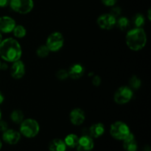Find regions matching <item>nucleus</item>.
Instances as JSON below:
<instances>
[{
    "label": "nucleus",
    "instance_id": "nucleus-10",
    "mask_svg": "<svg viewBox=\"0 0 151 151\" xmlns=\"http://www.w3.org/2000/svg\"><path fill=\"white\" fill-rule=\"evenodd\" d=\"M25 74V66L20 60L13 62L10 67V75L14 79H21Z\"/></svg>",
    "mask_w": 151,
    "mask_h": 151
},
{
    "label": "nucleus",
    "instance_id": "nucleus-16",
    "mask_svg": "<svg viewBox=\"0 0 151 151\" xmlns=\"http://www.w3.org/2000/svg\"><path fill=\"white\" fill-rule=\"evenodd\" d=\"M105 132V126L102 123H95L91 125L88 130L89 136L94 138H99Z\"/></svg>",
    "mask_w": 151,
    "mask_h": 151
},
{
    "label": "nucleus",
    "instance_id": "nucleus-3",
    "mask_svg": "<svg viewBox=\"0 0 151 151\" xmlns=\"http://www.w3.org/2000/svg\"><path fill=\"white\" fill-rule=\"evenodd\" d=\"M40 131L39 124L33 119H24L20 125V133L27 138L36 137Z\"/></svg>",
    "mask_w": 151,
    "mask_h": 151
},
{
    "label": "nucleus",
    "instance_id": "nucleus-24",
    "mask_svg": "<svg viewBox=\"0 0 151 151\" xmlns=\"http://www.w3.org/2000/svg\"><path fill=\"white\" fill-rule=\"evenodd\" d=\"M50 50L48 49V47L45 45H41L36 50V54L37 56L41 58H44L47 57L50 54Z\"/></svg>",
    "mask_w": 151,
    "mask_h": 151
},
{
    "label": "nucleus",
    "instance_id": "nucleus-33",
    "mask_svg": "<svg viewBox=\"0 0 151 151\" xmlns=\"http://www.w3.org/2000/svg\"><path fill=\"white\" fill-rule=\"evenodd\" d=\"M2 41V35H1V32H0V43Z\"/></svg>",
    "mask_w": 151,
    "mask_h": 151
},
{
    "label": "nucleus",
    "instance_id": "nucleus-12",
    "mask_svg": "<svg viewBox=\"0 0 151 151\" xmlns=\"http://www.w3.org/2000/svg\"><path fill=\"white\" fill-rule=\"evenodd\" d=\"M86 119L85 112L81 109H73L69 114V119L74 125H81L84 122Z\"/></svg>",
    "mask_w": 151,
    "mask_h": 151
},
{
    "label": "nucleus",
    "instance_id": "nucleus-20",
    "mask_svg": "<svg viewBox=\"0 0 151 151\" xmlns=\"http://www.w3.org/2000/svg\"><path fill=\"white\" fill-rule=\"evenodd\" d=\"M24 113L20 110H14L10 114V119L14 123L21 124L24 120Z\"/></svg>",
    "mask_w": 151,
    "mask_h": 151
},
{
    "label": "nucleus",
    "instance_id": "nucleus-17",
    "mask_svg": "<svg viewBox=\"0 0 151 151\" xmlns=\"http://www.w3.org/2000/svg\"><path fill=\"white\" fill-rule=\"evenodd\" d=\"M49 149L50 151H66V145L64 141L60 139H55L50 143Z\"/></svg>",
    "mask_w": 151,
    "mask_h": 151
},
{
    "label": "nucleus",
    "instance_id": "nucleus-18",
    "mask_svg": "<svg viewBox=\"0 0 151 151\" xmlns=\"http://www.w3.org/2000/svg\"><path fill=\"white\" fill-rule=\"evenodd\" d=\"M78 139H79V138H78V136L75 135V134H71L65 137L64 142L66 144V147H69L70 148H74V147H77Z\"/></svg>",
    "mask_w": 151,
    "mask_h": 151
},
{
    "label": "nucleus",
    "instance_id": "nucleus-28",
    "mask_svg": "<svg viewBox=\"0 0 151 151\" xmlns=\"http://www.w3.org/2000/svg\"><path fill=\"white\" fill-rule=\"evenodd\" d=\"M101 78L99 75H94L92 78V83L94 86H99L101 84Z\"/></svg>",
    "mask_w": 151,
    "mask_h": 151
},
{
    "label": "nucleus",
    "instance_id": "nucleus-4",
    "mask_svg": "<svg viewBox=\"0 0 151 151\" xmlns=\"http://www.w3.org/2000/svg\"><path fill=\"white\" fill-rule=\"evenodd\" d=\"M110 134L113 138L117 140H123L131 134L129 127L122 121L114 122L110 128Z\"/></svg>",
    "mask_w": 151,
    "mask_h": 151
},
{
    "label": "nucleus",
    "instance_id": "nucleus-8",
    "mask_svg": "<svg viewBox=\"0 0 151 151\" xmlns=\"http://www.w3.org/2000/svg\"><path fill=\"white\" fill-rule=\"evenodd\" d=\"M116 19L110 13L103 14L97 19V24L101 29L109 30L116 26Z\"/></svg>",
    "mask_w": 151,
    "mask_h": 151
},
{
    "label": "nucleus",
    "instance_id": "nucleus-6",
    "mask_svg": "<svg viewBox=\"0 0 151 151\" xmlns=\"http://www.w3.org/2000/svg\"><path fill=\"white\" fill-rule=\"evenodd\" d=\"M134 93L133 90L129 86H123L118 88L114 95V100L119 105L126 104L132 99Z\"/></svg>",
    "mask_w": 151,
    "mask_h": 151
},
{
    "label": "nucleus",
    "instance_id": "nucleus-15",
    "mask_svg": "<svg viewBox=\"0 0 151 151\" xmlns=\"http://www.w3.org/2000/svg\"><path fill=\"white\" fill-rule=\"evenodd\" d=\"M123 147L125 151H137V142L133 134H130L125 139H123Z\"/></svg>",
    "mask_w": 151,
    "mask_h": 151
},
{
    "label": "nucleus",
    "instance_id": "nucleus-14",
    "mask_svg": "<svg viewBox=\"0 0 151 151\" xmlns=\"http://www.w3.org/2000/svg\"><path fill=\"white\" fill-rule=\"evenodd\" d=\"M68 72L69 77H70L72 79L78 80L83 76L85 73V68L81 63H75L71 66Z\"/></svg>",
    "mask_w": 151,
    "mask_h": 151
},
{
    "label": "nucleus",
    "instance_id": "nucleus-34",
    "mask_svg": "<svg viewBox=\"0 0 151 151\" xmlns=\"http://www.w3.org/2000/svg\"><path fill=\"white\" fill-rule=\"evenodd\" d=\"M1 146H2V144H1V140H0V150H1Z\"/></svg>",
    "mask_w": 151,
    "mask_h": 151
},
{
    "label": "nucleus",
    "instance_id": "nucleus-21",
    "mask_svg": "<svg viewBox=\"0 0 151 151\" xmlns=\"http://www.w3.org/2000/svg\"><path fill=\"white\" fill-rule=\"evenodd\" d=\"M132 22L135 28H142L143 26L145 25V16L142 14H141V13H137L133 17Z\"/></svg>",
    "mask_w": 151,
    "mask_h": 151
},
{
    "label": "nucleus",
    "instance_id": "nucleus-9",
    "mask_svg": "<svg viewBox=\"0 0 151 151\" xmlns=\"http://www.w3.org/2000/svg\"><path fill=\"white\" fill-rule=\"evenodd\" d=\"M94 145L92 138L88 135H83L78 139L76 147L78 151H91L94 148Z\"/></svg>",
    "mask_w": 151,
    "mask_h": 151
},
{
    "label": "nucleus",
    "instance_id": "nucleus-32",
    "mask_svg": "<svg viewBox=\"0 0 151 151\" xmlns=\"http://www.w3.org/2000/svg\"><path fill=\"white\" fill-rule=\"evenodd\" d=\"M147 17H148L149 21H150L151 18H150V9H149L148 12H147Z\"/></svg>",
    "mask_w": 151,
    "mask_h": 151
},
{
    "label": "nucleus",
    "instance_id": "nucleus-2",
    "mask_svg": "<svg viewBox=\"0 0 151 151\" xmlns=\"http://www.w3.org/2000/svg\"><path fill=\"white\" fill-rule=\"evenodd\" d=\"M147 39V34L142 28H134L128 32L125 43L130 50L139 51L146 46Z\"/></svg>",
    "mask_w": 151,
    "mask_h": 151
},
{
    "label": "nucleus",
    "instance_id": "nucleus-7",
    "mask_svg": "<svg viewBox=\"0 0 151 151\" xmlns=\"http://www.w3.org/2000/svg\"><path fill=\"white\" fill-rule=\"evenodd\" d=\"M64 44V38L59 32H54L47 38L46 46L50 52H58L63 47Z\"/></svg>",
    "mask_w": 151,
    "mask_h": 151
},
{
    "label": "nucleus",
    "instance_id": "nucleus-26",
    "mask_svg": "<svg viewBox=\"0 0 151 151\" xmlns=\"http://www.w3.org/2000/svg\"><path fill=\"white\" fill-rule=\"evenodd\" d=\"M121 13H122V10L119 7H117V6H113L112 9L111 10L110 14H111L114 17H115L116 19L117 17L120 16Z\"/></svg>",
    "mask_w": 151,
    "mask_h": 151
},
{
    "label": "nucleus",
    "instance_id": "nucleus-22",
    "mask_svg": "<svg viewBox=\"0 0 151 151\" xmlns=\"http://www.w3.org/2000/svg\"><path fill=\"white\" fill-rule=\"evenodd\" d=\"M13 35L18 38H22L26 35L27 30L22 25H16L13 30Z\"/></svg>",
    "mask_w": 151,
    "mask_h": 151
},
{
    "label": "nucleus",
    "instance_id": "nucleus-35",
    "mask_svg": "<svg viewBox=\"0 0 151 151\" xmlns=\"http://www.w3.org/2000/svg\"><path fill=\"white\" fill-rule=\"evenodd\" d=\"M1 110H0V120H1Z\"/></svg>",
    "mask_w": 151,
    "mask_h": 151
},
{
    "label": "nucleus",
    "instance_id": "nucleus-27",
    "mask_svg": "<svg viewBox=\"0 0 151 151\" xmlns=\"http://www.w3.org/2000/svg\"><path fill=\"white\" fill-rule=\"evenodd\" d=\"M102 3L107 7H113L116 4L118 0H101Z\"/></svg>",
    "mask_w": 151,
    "mask_h": 151
},
{
    "label": "nucleus",
    "instance_id": "nucleus-30",
    "mask_svg": "<svg viewBox=\"0 0 151 151\" xmlns=\"http://www.w3.org/2000/svg\"><path fill=\"white\" fill-rule=\"evenodd\" d=\"M10 0H0V7H5L9 5Z\"/></svg>",
    "mask_w": 151,
    "mask_h": 151
},
{
    "label": "nucleus",
    "instance_id": "nucleus-36",
    "mask_svg": "<svg viewBox=\"0 0 151 151\" xmlns=\"http://www.w3.org/2000/svg\"><path fill=\"white\" fill-rule=\"evenodd\" d=\"M1 61H0V69H1Z\"/></svg>",
    "mask_w": 151,
    "mask_h": 151
},
{
    "label": "nucleus",
    "instance_id": "nucleus-29",
    "mask_svg": "<svg viewBox=\"0 0 151 151\" xmlns=\"http://www.w3.org/2000/svg\"><path fill=\"white\" fill-rule=\"evenodd\" d=\"M7 123L5 121H1L0 120V131H5L7 129Z\"/></svg>",
    "mask_w": 151,
    "mask_h": 151
},
{
    "label": "nucleus",
    "instance_id": "nucleus-19",
    "mask_svg": "<svg viewBox=\"0 0 151 151\" xmlns=\"http://www.w3.org/2000/svg\"><path fill=\"white\" fill-rule=\"evenodd\" d=\"M116 25L120 30H126L130 26V21L128 18L125 17V16H120L116 20Z\"/></svg>",
    "mask_w": 151,
    "mask_h": 151
},
{
    "label": "nucleus",
    "instance_id": "nucleus-13",
    "mask_svg": "<svg viewBox=\"0 0 151 151\" xmlns=\"http://www.w3.org/2000/svg\"><path fill=\"white\" fill-rule=\"evenodd\" d=\"M2 139L9 145H16L21 139L20 133L13 129H7L3 132Z\"/></svg>",
    "mask_w": 151,
    "mask_h": 151
},
{
    "label": "nucleus",
    "instance_id": "nucleus-1",
    "mask_svg": "<svg viewBox=\"0 0 151 151\" xmlns=\"http://www.w3.org/2000/svg\"><path fill=\"white\" fill-rule=\"evenodd\" d=\"M22 55V47L14 38H6L0 43V57L6 61L13 63L20 60Z\"/></svg>",
    "mask_w": 151,
    "mask_h": 151
},
{
    "label": "nucleus",
    "instance_id": "nucleus-11",
    "mask_svg": "<svg viewBox=\"0 0 151 151\" xmlns=\"http://www.w3.org/2000/svg\"><path fill=\"white\" fill-rule=\"evenodd\" d=\"M16 26V22L9 16L0 17V32L3 33H9L13 32Z\"/></svg>",
    "mask_w": 151,
    "mask_h": 151
},
{
    "label": "nucleus",
    "instance_id": "nucleus-5",
    "mask_svg": "<svg viewBox=\"0 0 151 151\" xmlns=\"http://www.w3.org/2000/svg\"><path fill=\"white\" fill-rule=\"evenodd\" d=\"M9 5L13 11L20 14H27L32 10L34 3L32 0H10Z\"/></svg>",
    "mask_w": 151,
    "mask_h": 151
},
{
    "label": "nucleus",
    "instance_id": "nucleus-31",
    "mask_svg": "<svg viewBox=\"0 0 151 151\" xmlns=\"http://www.w3.org/2000/svg\"><path fill=\"white\" fill-rule=\"evenodd\" d=\"M4 95H3L2 93H1V91H0V105H1V103H3V102H4Z\"/></svg>",
    "mask_w": 151,
    "mask_h": 151
},
{
    "label": "nucleus",
    "instance_id": "nucleus-23",
    "mask_svg": "<svg viewBox=\"0 0 151 151\" xmlns=\"http://www.w3.org/2000/svg\"><path fill=\"white\" fill-rule=\"evenodd\" d=\"M129 86L130 88L131 89L134 90H137L141 87L142 86V81L140 80V78H139L138 77L134 75L131 78L129 81Z\"/></svg>",
    "mask_w": 151,
    "mask_h": 151
},
{
    "label": "nucleus",
    "instance_id": "nucleus-25",
    "mask_svg": "<svg viewBox=\"0 0 151 151\" xmlns=\"http://www.w3.org/2000/svg\"><path fill=\"white\" fill-rule=\"evenodd\" d=\"M56 77L58 79L60 80V81H64V80L67 79L69 77V72L66 69H60L56 73Z\"/></svg>",
    "mask_w": 151,
    "mask_h": 151
}]
</instances>
